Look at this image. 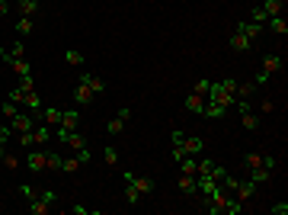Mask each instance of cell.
Segmentation results:
<instances>
[{"label":"cell","instance_id":"1","mask_svg":"<svg viewBox=\"0 0 288 215\" xmlns=\"http://www.w3.org/2000/svg\"><path fill=\"white\" fill-rule=\"evenodd\" d=\"M234 90H237V80L234 77H224V80H218V84H211L208 87V103H205V112L202 116H208V119H221L224 112L231 109V103H234Z\"/></svg>","mask_w":288,"mask_h":215},{"label":"cell","instance_id":"2","mask_svg":"<svg viewBox=\"0 0 288 215\" xmlns=\"http://www.w3.org/2000/svg\"><path fill=\"white\" fill-rule=\"evenodd\" d=\"M10 100L13 103H26L29 109H42V97L36 93V87H16V90H10Z\"/></svg>","mask_w":288,"mask_h":215},{"label":"cell","instance_id":"3","mask_svg":"<svg viewBox=\"0 0 288 215\" xmlns=\"http://www.w3.org/2000/svg\"><path fill=\"white\" fill-rule=\"evenodd\" d=\"M54 203H58V193L45 190L42 196L29 199V215H48V212H51V206H54Z\"/></svg>","mask_w":288,"mask_h":215},{"label":"cell","instance_id":"4","mask_svg":"<svg viewBox=\"0 0 288 215\" xmlns=\"http://www.w3.org/2000/svg\"><path fill=\"white\" fill-rule=\"evenodd\" d=\"M276 71H282V58H279V55H266V61H263V71L256 74V80H253V84H266V80H269Z\"/></svg>","mask_w":288,"mask_h":215},{"label":"cell","instance_id":"5","mask_svg":"<svg viewBox=\"0 0 288 215\" xmlns=\"http://www.w3.org/2000/svg\"><path fill=\"white\" fill-rule=\"evenodd\" d=\"M125 180H128L132 186H138V193H141V196H150V193H154V180H150V177H138V173L125 170Z\"/></svg>","mask_w":288,"mask_h":215},{"label":"cell","instance_id":"6","mask_svg":"<svg viewBox=\"0 0 288 215\" xmlns=\"http://www.w3.org/2000/svg\"><path fill=\"white\" fill-rule=\"evenodd\" d=\"M58 138H61L64 145H71L74 151H87V138L80 135L77 129H74V132H58Z\"/></svg>","mask_w":288,"mask_h":215},{"label":"cell","instance_id":"7","mask_svg":"<svg viewBox=\"0 0 288 215\" xmlns=\"http://www.w3.org/2000/svg\"><path fill=\"white\" fill-rule=\"evenodd\" d=\"M128 119H132V112H128V109H119V116L106 125V132H109V135H122V132H125V125H128Z\"/></svg>","mask_w":288,"mask_h":215},{"label":"cell","instance_id":"8","mask_svg":"<svg viewBox=\"0 0 288 215\" xmlns=\"http://www.w3.org/2000/svg\"><path fill=\"white\" fill-rule=\"evenodd\" d=\"M26 167H29L32 173H42V170H45V151H42V148L26 154Z\"/></svg>","mask_w":288,"mask_h":215},{"label":"cell","instance_id":"9","mask_svg":"<svg viewBox=\"0 0 288 215\" xmlns=\"http://www.w3.org/2000/svg\"><path fill=\"white\" fill-rule=\"evenodd\" d=\"M234 193H237V203H250V196L253 193H256V183H253V180H243V183H240L237 180V186H234Z\"/></svg>","mask_w":288,"mask_h":215},{"label":"cell","instance_id":"10","mask_svg":"<svg viewBox=\"0 0 288 215\" xmlns=\"http://www.w3.org/2000/svg\"><path fill=\"white\" fill-rule=\"evenodd\" d=\"M16 10L19 16H39V10H42V0H16Z\"/></svg>","mask_w":288,"mask_h":215},{"label":"cell","instance_id":"11","mask_svg":"<svg viewBox=\"0 0 288 215\" xmlns=\"http://www.w3.org/2000/svg\"><path fill=\"white\" fill-rule=\"evenodd\" d=\"M77 125H80L77 109H67V112H61V125H58V132H74Z\"/></svg>","mask_w":288,"mask_h":215},{"label":"cell","instance_id":"12","mask_svg":"<svg viewBox=\"0 0 288 215\" xmlns=\"http://www.w3.org/2000/svg\"><path fill=\"white\" fill-rule=\"evenodd\" d=\"M10 129H16V132H29V129H36V119H29L26 112H16V116L10 119Z\"/></svg>","mask_w":288,"mask_h":215},{"label":"cell","instance_id":"13","mask_svg":"<svg viewBox=\"0 0 288 215\" xmlns=\"http://www.w3.org/2000/svg\"><path fill=\"white\" fill-rule=\"evenodd\" d=\"M77 80H80V84H87L93 93H106V80H102V77H96V74H80Z\"/></svg>","mask_w":288,"mask_h":215},{"label":"cell","instance_id":"14","mask_svg":"<svg viewBox=\"0 0 288 215\" xmlns=\"http://www.w3.org/2000/svg\"><path fill=\"white\" fill-rule=\"evenodd\" d=\"M231 49H234V52H250L253 49V39H246L243 36V32H231Z\"/></svg>","mask_w":288,"mask_h":215},{"label":"cell","instance_id":"15","mask_svg":"<svg viewBox=\"0 0 288 215\" xmlns=\"http://www.w3.org/2000/svg\"><path fill=\"white\" fill-rule=\"evenodd\" d=\"M205 103H208V100H205L202 93H189V97H186V109L189 112H198V116L205 112Z\"/></svg>","mask_w":288,"mask_h":215},{"label":"cell","instance_id":"16","mask_svg":"<svg viewBox=\"0 0 288 215\" xmlns=\"http://www.w3.org/2000/svg\"><path fill=\"white\" fill-rule=\"evenodd\" d=\"M234 29H237V32H243L246 39H253V42H256V39H259V32H263V26H259V23H253V19H250V23H237Z\"/></svg>","mask_w":288,"mask_h":215},{"label":"cell","instance_id":"17","mask_svg":"<svg viewBox=\"0 0 288 215\" xmlns=\"http://www.w3.org/2000/svg\"><path fill=\"white\" fill-rule=\"evenodd\" d=\"M32 29H36V19H32V16H19V19H16V36H19V39L32 36Z\"/></svg>","mask_w":288,"mask_h":215},{"label":"cell","instance_id":"18","mask_svg":"<svg viewBox=\"0 0 288 215\" xmlns=\"http://www.w3.org/2000/svg\"><path fill=\"white\" fill-rule=\"evenodd\" d=\"M93 97H96V93L90 90V87H87V84H80V80H77V87H74V100H77V103H93Z\"/></svg>","mask_w":288,"mask_h":215},{"label":"cell","instance_id":"19","mask_svg":"<svg viewBox=\"0 0 288 215\" xmlns=\"http://www.w3.org/2000/svg\"><path fill=\"white\" fill-rule=\"evenodd\" d=\"M180 193L183 196H195V173H180Z\"/></svg>","mask_w":288,"mask_h":215},{"label":"cell","instance_id":"20","mask_svg":"<svg viewBox=\"0 0 288 215\" xmlns=\"http://www.w3.org/2000/svg\"><path fill=\"white\" fill-rule=\"evenodd\" d=\"M176 164H180V173H198V161H195V154H186V158H180Z\"/></svg>","mask_w":288,"mask_h":215},{"label":"cell","instance_id":"21","mask_svg":"<svg viewBox=\"0 0 288 215\" xmlns=\"http://www.w3.org/2000/svg\"><path fill=\"white\" fill-rule=\"evenodd\" d=\"M266 23H269V29L276 32V36H288V23H285V16H269Z\"/></svg>","mask_w":288,"mask_h":215},{"label":"cell","instance_id":"22","mask_svg":"<svg viewBox=\"0 0 288 215\" xmlns=\"http://www.w3.org/2000/svg\"><path fill=\"white\" fill-rule=\"evenodd\" d=\"M263 10H266V16H282L285 0H266V3H263Z\"/></svg>","mask_w":288,"mask_h":215},{"label":"cell","instance_id":"23","mask_svg":"<svg viewBox=\"0 0 288 215\" xmlns=\"http://www.w3.org/2000/svg\"><path fill=\"white\" fill-rule=\"evenodd\" d=\"M240 122H243V129H259V116L253 109H243V112H240Z\"/></svg>","mask_w":288,"mask_h":215},{"label":"cell","instance_id":"24","mask_svg":"<svg viewBox=\"0 0 288 215\" xmlns=\"http://www.w3.org/2000/svg\"><path fill=\"white\" fill-rule=\"evenodd\" d=\"M48 138H51V132H48V129H39V125L32 129V142H36V148H45Z\"/></svg>","mask_w":288,"mask_h":215},{"label":"cell","instance_id":"25","mask_svg":"<svg viewBox=\"0 0 288 215\" xmlns=\"http://www.w3.org/2000/svg\"><path fill=\"white\" fill-rule=\"evenodd\" d=\"M80 167H84L80 158H64V161H61V170H64V173H77Z\"/></svg>","mask_w":288,"mask_h":215},{"label":"cell","instance_id":"26","mask_svg":"<svg viewBox=\"0 0 288 215\" xmlns=\"http://www.w3.org/2000/svg\"><path fill=\"white\" fill-rule=\"evenodd\" d=\"M272 173H276V170H269V167H256V170H253V177H250V180H253V183L259 186V183H266V180H272Z\"/></svg>","mask_w":288,"mask_h":215},{"label":"cell","instance_id":"27","mask_svg":"<svg viewBox=\"0 0 288 215\" xmlns=\"http://www.w3.org/2000/svg\"><path fill=\"white\" fill-rule=\"evenodd\" d=\"M61 154H51V151H45V170H61Z\"/></svg>","mask_w":288,"mask_h":215},{"label":"cell","instance_id":"28","mask_svg":"<svg viewBox=\"0 0 288 215\" xmlns=\"http://www.w3.org/2000/svg\"><path fill=\"white\" fill-rule=\"evenodd\" d=\"M42 116H45V122L51 125V129H58V125H61V109H54V106H51V109H45Z\"/></svg>","mask_w":288,"mask_h":215},{"label":"cell","instance_id":"29","mask_svg":"<svg viewBox=\"0 0 288 215\" xmlns=\"http://www.w3.org/2000/svg\"><path fill=\"white\" fill-rule=\"evenodd\" d=\"M253 90H256V84H237V100H250L253 97Z\"/></svg>","mask_w":288,"mask_h":215},{"label":"cell","instance_id":"30","mask_svg":"<svg viewBox=\"0 0 288 215\" xmlns=\"http://www.w3.org/2000/svg\"><path fill=\"white\" fill-rule=\"evenodd\" d=\"M102 161H106L109 167H115V164H119V151H115L112 145H109V148H102Z\"/></svg>","mask_w":288,"mask_h":215},{"label":"cell","instance_id":"31","mask_svg":"<svg viewBox=\"0 0 288 215\" xmlns=\"http://www.w3.org/2000/svg\"><path fill=\"white\" fill-rule=\"evenodd\" d=\"M0 164H3L6 167V170H16V167H19V158H16V154H0Z\"/></svg>","mask_w":288,"mask_h":215},{"label":"cell","instance_id":"32","mask_svg":"<svg viewBox=\"0 0 288 215\" xmlns=\"http://www.w3.org/2000/svg\"><path fill=\"white\" fill-rule=\"evenodd\" d=\"M243 164L250 167V170H256V167H263V154H256V151H253V154H246V158H243Z\"/></svg>","mask_w":288,"mask_h":215},{"label":"cell","instance_id":"33","mask_svg":"<svg viewBox=\"0 0 288 215\" xmlns=\"http://www.w3.org/2000/svg\"><path fill=\"white\" fill-rule=\"evenodd\" d=\"M64 61L71 64V68H80V64H84V55H80V52H64Z\"/></svg>","mask_w":288,"mask_h":215},{"label":"cell","instance_id":"34","mask_svg":"<svg viewBox=\"0 0 288 215\" xmlns=\"http://www.w3.org/2000/svg\"><path fill=\"white\" fill-rule=\"evenodd\" d=\"M125 199H128V206H135L141 199V193H138V186H132V183H125Z\"/></svg>","mask_w":288,"mask_h":215},{"label":"cell","instance_id":"35","mask_svg":"<svg viewBox=\"0 0 288 215\" xmlns=\"http://www.w3.org/2000/svg\"><path fill=\"white\" fill-rule=\"evenodd\" d=\"M0 112H3L6 119H13V116H16L19 109H16V103H13V100H6V103H0Z\"/></svg>","mask_w":288,"mask_h":215},{"label":"cell","instance_id":"36","mask_svg":"<svg viewBox=\"0 0 288 215\" xmlns=\"http://www.w3.org/2000/svg\"><path fill=\"white\" fill-rule=\"evenodd\" d=\"M250 19H253V23H259V26H263V23H266V19H269V16H266V10H263V6H253Z\"/></svg>","mask_w":288,"mask_h":215},{"label":"cell","instance_id":"37","mask_svg":"<svg viewBox=\"0 0 288 215\" xmlns=\"http://www.w3.org/2000/svg\"><path fill=\"white\" fill-rule=\"evenodd\" d=\"M10 55H13V58H26V45H23V39H16V42H13Z\"/></svg>","mask_w":288,"mask_h":215},{"label":"cell","instance_id":"38","mask_svg":"<svg viewBox=\"0 0 288 215\" xmlns=\"http://www.w3.org/2000/svg\"><path fill=\"white\" fill-rule=\"evenodd\" d=\"M19 145H23L26 151H29V148H36V142H32V129L29 132H19Z\"/></svg>","mask_w":288,"mask_h":215},{"label":"cell","instance_id":"39","mask_svg":"<svg viewBox=\"0 0 288 215\" xmlns=\"http://www.w3.org/2000/svg\"><path fill=\"white\" fill-rule=\"evenodd\" d=\"M10 132H13V129H6V125H0V154L6 151V142H10Z\"/></svg>","mask_w":288,"mask_h":215},{"label":"cell","instance_id":"40","mask_svg":"<svg viewBox=\"0 0 288 215\" xmlns=\"http://www.w3.org/2000/svg\"><path fill=\"white\" fill-rule=\"evenodd\" d=\"M208 87H211V80H198V84L192 87V93H202V97H208Z\"/></svg>","mask_w":288,"mask_h":215},{"label":"cell","instance_id":"41","mask_svg":"<svg viewBox=\"0 0 288 215\" xmlns=\"http://www.w3.org/2000/svg\"><path fill=\"white\" fill-rule=\"evenodd\" d=\"M272 109H276V103H272V100H269V97H266V100H263V103H259V112H272Z\"/></svg>","mask_w":288,"mask_h":215},{"label":"cell","instance_id":"42","mask_svg":"<svg viewBox=\"0 0 288 215\" xmlns=\"http://www.w3.org/2000/svg\"><path fill=\"white\" fill-rule=\"evenodd\" d=\"M272 215H288V203H279V206H272Z\"/></svg>","mask_w":288,"mask_h":215},{"label":"cell","instance_id":"43","mask_svg":"<svg viewBox=\"0 0 288 215\" xmlns=\"http://www.w3.org/2000/svg\"><path fill=\"white\" fill-rule=\"evenodd\" d=\"M19 193H23L26 199H36V190H32V186H19Z\"/></svg>","mask_w":288,"mask_h":215},{"label":"cell","instance_id":"44","mask_svg":"<svg viewBox=\"0 0 288 215\" xmlns=\"http://www.w3.org/2000/svg\"><path fill=\"white\" fill-rule=\"evenodd\" d=\"M6 13H10V3H6V0H0V16H6Z\"/></svg>","mask_w":288,"mask_h":215},{"label":"cell","instance_id":"45","mask_svg":"<svg viewBox=\"0 0 288 215\" xmlns=\"http://www.w3.org/2000/svg\"><path fill=\"white\" fill-rule=\"evenodd\" d=\"M3 52H6V49H3V45H0V55H3Z\"/></svg>","mask_w":288,"mask_h":215}]
</instances>
